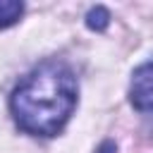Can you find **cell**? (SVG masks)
<instances>
[{"label": "cell", "mask_w": 153, "mask_h": 153, "mask_svg": "<svg viewBox=\"0 0 153 153\" xmlns=\"http://www.w3.org/2000/svg\"><path fill=\"white\" fill-rule=\"evenodd\" d=\"M76 76L57 60H45L24 76L10 96V110L19 129L33 136H55L62 131L76 108Z\"/></svg>", "instance_id": "6da1fadb"}, {"label": "cell", "mask_w": 153, "mask_h": 153, "mask_svg": "<svg viewBox=\"0 0 153 153\" xmlns=\"http://www.w3.org/2000/svg\"><path fill=\"white\" fill-rule=\"evenodd\" d=\"M129 100L139 112L153 115V60H146L139 65L131 74L129 86Z\"/></svg>", "instance_id": "7a4b0ae2"}, {"label": "cell", "mask_w": 153, "mask_h": 153, "mask_svg": "<svg viewBox=\"0 0 153 153\" xmlns=\"http://www.w3.org/2000/svg\"><path fill=\"white\" fill-rule=\"evenodd\" d=\"M24 14V2L19 0H0V29H7L19 22Z\"/></svg>", "instance_id": "3957f363"}, {"label": "cell", "mask_w": 153, "mask_h": 153, "mask_svg": "<svg viewBox=\"0 0 153 153\" xmlns=\"http://www.w3.org/2000/svg\"><path fill=\"white\" fill-rule=\"evenodd\" d=\"M108 24H110V12H108L103 5H96V7L88 10V14H86V26H88L91 31H105Z\"/></svg>", "instance_id": "277c9868"}, {"label": "cell", "mask_w": 153, "mask_h": 153, "mask_svg": "<svg viewBox=\"0 0 153 153\" xmlns=\"http://www.w3.org/2000/svg\"><path fill=\"white\" fill-rule=\"evenodd\" d=\"M98 153H115V143H112V141H105V143L100 146Z\"/></svg>", "instance_id": "5b68a950"}]
</instances>
